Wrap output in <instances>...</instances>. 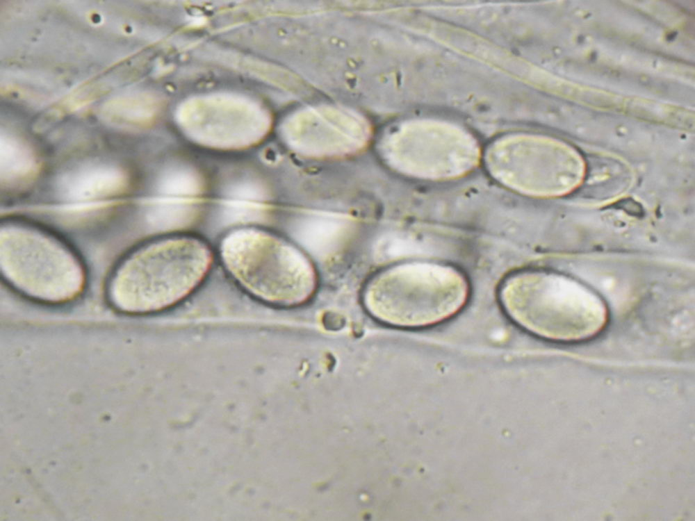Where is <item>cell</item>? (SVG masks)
I'll use <instances>...</instances> for the list:
<instances>
[{"instance_id":"obj_1","label":"cell","mask_w":695,"mask_h":521,"mask_svg":"<svg viewBox=\"0 0 695 521\" xmlns=\"http://www.w3.org/2000/svg\"><path fill=\"white\" fill-rule=\"evenodd\" d=\"M212 253L192 238L162 240L141 247L122 262L106 294L117 311L130 315L157 313L189 296L212 264Z\"/></svg>"},{"instance_id":"obj_2","label":"cell","mask_w":695,"mask_h":521,"mask_svg":"<svg viewBox=\"0 0 695 521\" xmlns=\"http://www.w3.org/2000/svg\"><path fill=\"white\" fill-rule=\"evenodd\" d=\"M509 315L527 330L547 339L576 342L604 329L608 317L603 300L568 277L525 272L509 278L500 290Z\"/></svg>"},{"instance_id":"obj_3","label":"cell","mask_w":695,"mask_h":521,"mask_svg":"<svg viewBox=\"0 0 695 521\" xmlns=\"http://www.w3.org/2000/svg\"><path fill=\"white\" fill-rule=\"evenodd\" d=\"M468 286L452 268L430 263L400 265L375 277L363 292V304L375 319L391 326L419 327L456 313L465 304Z\"/></svg>"},{"instance_id":"obj_4","label":"cell","mask_w":695,"mask_h":521,"mask_svg":"<svg viewBox=\"0 0 695 521\" xmlns=\"http://www.w3.org/2000/svg\"><path fill=\"white\" fill-rule=\"evenodd\" d=\"M220 254L237 283L265 303L297 306L316 290L315 275L304 257L262 231L244 228L231 232L221 242Z\"/></svg>"},{"instance_id":"obj_5","label":"cell","mask_w":695,"mask_h":521,"mask_svg":"<svg viewBox=\"0 0 695 521\" xmlns=\"http://www.w3.org/2000/svg\"><path fill=\"white\" fill-rule=\"evenodd\" d=\"M1 270L15 290L50 304L74 301L83 292L85 276L76 256L61 243L30 231H3Z\"/></svg>"},{"instance_id":"obj_6","label":"cell","mask_w":695,"mask_h":521,"mask_svg":"<svg viewBox=\"0 0 695 521\" xmlns=\"http://www.w3.org/2000/svg\"><path fill=\"white\" fill-rule=\"evenodd\" d=\"M202 188L201 177L190 168L177 166L163 172L147 208L148 224L156 231H173L190 224L199 206Z\"/></svg>"},{"instance_id":"obj_7","label":"cell","mask_w":695,"mask_h":521,"mask_svg":"<svg viewBox=\"0 0 695 521\" xmlns=\"http://www.w3.org/2000/svg\"><path fill=\"white\" fill-rule=\"evenodd\" d=\"M123 184V174L115 168L92 165L64 173L57 185L58 194L65 200L84 204L111 195Z\"/></svg>"},{"instance_id":"obj_8","label":"cell","mask_w":695,"mask_h":521,"mask_svg":"<svg viewBox=\"0 0 695 521\" xmlns=\"http://www.w3.org/2000/svg\"><path fill=\"white\" fill-rule=\"evenodd\" d=\"M268 208V194L259 181L242 179L229 184L220 202L218 217L222 225L260 222Z\"/></svg>"},{"instance_id":"obj_9","label":"cell","mask_w":695,"mask_h":521,"mask_svg":"<svg viewBox=\"0 0 695 521\" xmlns=\"http://www.w3.org/2000/svg\"><path fill=\"white\" fill-rule=\"evenodd\" d=\"M352 229V221L343 215L313 213L292 224L293 235L304 246L317 254L329 253L343 241Z\"/></svg>"}]
</instances>
